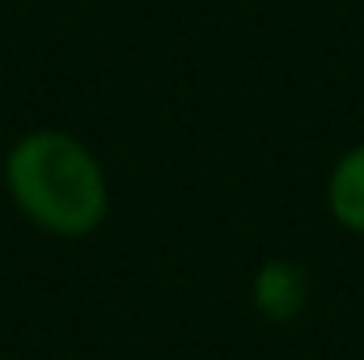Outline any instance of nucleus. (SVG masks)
<instances>
[{
  "label": "nucleus",
  "mask_w": 364,
  "mask_h": 360,
  "mask_svg": "<svg viewBox=\"0 0 364 360\" xmlns=\"http://www.w3.org/2000/svg\"><path fill=\"white\" fill-rule=\"evenodd\" d=\"M0 182L13 212L55 242H85L110 216V174L102 157L64 127L21 132L4 149Z\"/></svg>",
  "instance_id": "obj_1"
},
{
  "label": "nucleus",
  "mask_w": 364,
  "mask_h": 360,
  "mask_svg": "<svg viewBox=\"0 0 364 360\" xmlns=\"http://www.w3.org/2000/svg\"><path fill=\"white\" fill-rule=\"evenodd\" d=\"M250 305L267 322H296L309 305V271L284 255L263 259L250 275Z\"/></svg>",
  "instance_id": "obj_2"
},
{
  "label": "nucleus",
  "mask_w": 364,
  "mask_h": 360,
  "mask_svg": "<svg viewBox=\"0 0 364 360\" xmlns=\"http://www.w3.org/2000/svg\"><path fill=\"white\" fill-rule=\"evenodd\" d=\"M322 203H326V216L343 233L364 238V140L335 157L322 186Z\"/></svg>",
  "instance_id": "obj_3"
}]
</instances>
